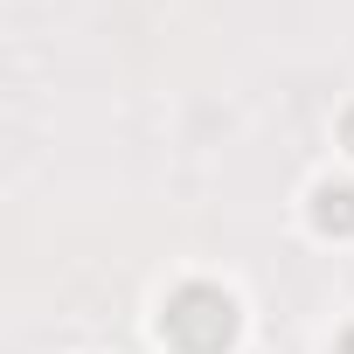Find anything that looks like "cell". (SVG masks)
<instances>
[{
    "mask_svg": "<svg viewBox=\"0 0 354 354\" xmlns=\"http://www.w3.org/2000/svg\"><path fill=\"white\" fill-rule=\"evenodd\" d=\"M243 313L223 285H181L167 306H160V340L174 354H230Z\"/></svg>",
    "mask_w": 354,
    "mask_h": 354,
    "instance_id": "obj_1",
    "label": "cell"
},
{
    "mask_svg": "<svg viewBox=\"0 0 354 354\" xmlns=\"http://www.w3.org/2000/svg\"><path fill=\"white\" fill-rule=\"evenodd\" d=\"M306 216H313L319 236H354V181H319Z\"/></svg>",
    "mask_w": 354,
    "mask_h": 354,
    "instance_id": "obj_2",
    "label": "cell"
},
{
    "mask_svg": "<svg viewBox=\"0 0 354 354\" xmlns=\"http://www.w3.org/2000/svg\"><path fill=\"white\" fill-rule=\"evenodd\" d=\"M340 139H347V153H354V111H347V118H340Z\"/></svg>",
    "mask_w": 354,
    "mask_h": 354,
    "instance_id": "obj_3",
    "label": "cell"
}]
</instances>
